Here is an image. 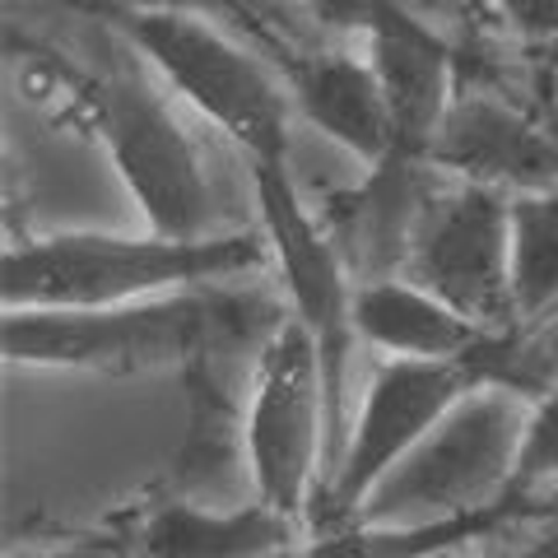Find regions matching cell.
Returning a JSON list of instances; mask_svg holds the SVG:
<instances>
[{
  "label": "cell",
  "mask_w": 558,
  "mask_h": 558,
  "mask_svg": "<svg viewBox=\"0 0 558 558\" xmlns=\"http://www.w3.org/2000/svg\"><path fill=\"white\" fill-rule=\"evenodd\" d=\"M270 260L266 233H94L65 229L28 238L0 256V307L5 312H75L172 299L191 289L233 284Z\"/></svg>",
  "instance_id": "1"
},
{
  "label": "cell",
  "mask_w": 558,
  "mask_h": 558,
  "mask_svg": "<svg viewBox=\"0 0 558 558\" xmlns=\"http://www.w3.org/2000/svg\"><path fill=\"white\" fill-rule=\"evenodd\" d=\"M168 94L172 89L121 33L108 57L80 80L89 126L145 229L163 238H209L215 191H209L196 140L172 112Z\"/></svg>",
  "instance_id": "2"
},
{
  "label": "cell",
  "mask_w": 558,
  "mask_h": 558,
  "mask_svg": "<svg viewBox=\"0 0 558 558\" xmlns=\"http://www.w3.org/2000/svg\"><path fill=\"white\" fill-rule=\"evenodd\" d=\"M112 28L149 70L209 126L247 154V163L289 159V84L260 47L205 14L168 5H112Z\"/></svg>",
  "instance_id": "3"
},
{
  "label": "cell",
  "mask_w": 558,
  "mask_h": 558,
  "mask_svg": "<svg viewBox=\"0 0 558 558\" xmlns=\"http://www.w3.org/2000/svg\"><path fill=\"white\" fill-rule=\"evenodd\" d=\"M223 289H191L172 299L126 307H75V312H5L0 349L14 368L84 373V377H145L182 373V363L205 344L219 322Z\"/></svg>",
  "instance_id": "4"
},
{
  "label": "cell",
  "mask_w": 558,
  "mask_h": 558,
  "mask_svg": "<svg viewBox=\"0 0 558 558\" xmlns=\"http://www.w3.org/2000/svg\"><path fill=\"white\" fill-rule=\"evenodd\" d=\"M247 172L256 191L260 233L270 242V260L279 270V289H284V307L322 354L326 396H330V475H336L349 438V359H354L359 344V326H354L359 279L340 256L322 209H312V201L303 196L299 178H293V159L247 163Z\"/></svg>",
  "instance_id": "5"
},
{
  "label": "cell",
  "mask_w": 558,
  "mask_h": 558,
  "mask_svg": "<svg viewBox=\"0 0 558 558\" xmlns=\"http://www.w3.org/2000/svg\"><path fill=\"white\" fill-rule=\"evenodd\" d=\"M531 400L502 387L470 391L438 428L381 480L354 521L414 526L447 521L512 498V470Z\"/></svg>",
  "instance_id": "6"
},
{
  "label": "cell",
  "mask_w": 558,
  "mask_h": 558,
  "mask_svg": "<svg viewBox=\"0 0 558 558\" xmlns=\"http://www.w3.org/2000/svg\"><path fill=\"white\" fill-rule=\"evenodd\" d=\"M247 465L256 498L307 526L330 480V396L317 344L293 317H284L256 363Z\"/></svg>",
  "instance_id": "7"
},
{
  "label": "cell",
  "mask_w": 558,
  "mask_h": 558,
  "mask_svg": "<svg viewBox=\"0 0 558 558\" xmlns=\"http://www.w3.org/2000/svg\"><path fill=\"white\" fill-rule=\"evenodd\" d=\"M480 387L484 377L470 359H381L368 391L359 400V414L349 418L344 457L330 475L307 531L354 521L373 488Z\"/></svg>",
  "instance_id": "8"
},
{
  "label": "cell",
  "mask_w": 558,
  "mask_h": 558,
  "mask_svg": "<svg viewBox=\"0 0 558 558\" xmlns=\"http://www.w3.org/2000/svg\"><path fill=\"white\" fill-rule=\"evenodd\" d=\"M405 275L488 330L517 326L508 289V196L438 172L418 209Z\"/></svg>",
  "instance_id": "9"
},
{
  "label": "cell",
  "mask_w": 558,
  "mask_h": 558,
  "mask_svg": "<svg viewBox=\"0 0 558 558\" xmlns=\"http://www.w3.org/2000/svg\"><path fill=\"white\" fill-rule=\"evenodd\" d=\"M428 163L442 178L475 182L502 196L558 186V126L494 94L457 89L428 140Z\"/></svg>",
  "instance_id": "10"
},
{
  "label": "cell",
  "mask_w": 558,
  "mask_h": 558,
  "mask_svg": "<svg viewBox=\"0 0 558 558\" xmlns=\"http://www.w3.org/2000/svg\"><path fill=\"white\" fill-rule=\"evenodd\" d=\"M433 182H438V168L428 163V154L396 145L387 159L363 168V178L354 186L330 191L317 205L359 284L405 275L414 223Z\"/></svg>",
  "instance_id": "11"
},
{
  "label": "cell",
  "mask_w": 558,
  "mask_h": 558,
  "mask_svg": "<svg viewBox=\"0 0 558 558\" xmlns=\"http://www.w3.org/2000/svg\"><path fill=\"white\" fill-rule=\"evenodd\" d=\"M293 112L368 168L396 149V117L373 61L349 47H307L279 65Z\"/></svg>",
  "instance_id": "12"
},
{
  "label": "cell",
  "mask_w": 558,
  "mask_h": 558,
  "mask_svg": "<svg viewBox=\"0 0 558 558\" xmlns=\"http://www.w3.org/2000/svg\"><path fill=\"white\" fill-rule=\"evenodd\" d=\"M307 535L303 521L266 508L260 498L215 508L168 494L135 521L126 549L135 558H284Z\"/></svg>",
  "instance_id": "13"
},
{
  "label": "cell",
  "mask_w": 558,
  "mask_h": 558,
  "mask_svg": "<svg viewBox=\"0 0 558 558\" xmlns=\"http://www.w3.org/2000/svg\"><path fill=\"white\" fill-rule=\"evenodd\" d=\"M363 57L373 61L381 94L396 117V145L428 154L442 112L457 98V51L424 14H400L396 24L363 38Z\"/></svg>",
  "instance_id": "14"
},
{
  "label": "cell",
  "mask_w": 558,
  "mask_h": 558,
  "mask_svg": "<svg viewBox=\"0 0 558 558\" xmlns=\"http://www.w3.org/2000/svg\"><path fill=\"white\" fill-rule=\"evenodd\" d=\"M359 344L377 349L381 359H470L494 336L470 322L433 289L414 284L410 275H387L359 284L354 299Z\"/></svg>",
  "instance_id": "15"
},
{
  "label": "cell",
  "mask_w": 558,
  "mask_h": 558,
  "mask_svg": "<svg viewBox=\"0 0 558 558\" xmlns=\"http://www.w3.org/2000/svg\"><path fill=\"white\" fill-rule=\"evenodd\" d=\"M508 289L521 330L558 317V186L508 196Z\"/></svg>",
  "instance_id": "16"
},
{
  "label": "cell",
  "mask_w": 558,
  "mask_h": 558,
  "mask_svg": "<svg viewBox=\"0 0 558 558\" xmlns=\"http://www.w3.org/2000/svg\"><path fill=\"white\" fill-rule=\"evenodd\" d=\"M512 498H558V381L531 400L526 433H521Z\"/></svg>",
  "instance_id": "17"
},
{
  "label": "cell",
  "mask_w": 558,
  "mask_h": 558,
  "mask_svg": "<svg viewBox=\"0 0 558 558\" xmlns=\"http://www.w3.org/2000/svg\"><path fill=\"white\" fill-rule=\"evenodd\" d=\"M303 10V20L317 28L336 33V38H373L377 28L396 24L400 14H410L405 0H293Z\"/></svg>",
  "instance_id": "18"
},
{
  "label": "cell",
  "mask_w": 558,
  "mask_h": 558,
  "mask_svg": "<svg viewBox=\"0 0 558 558\" xmlns=\"http://www.w3.org/2000/svg\"><path fill=\"white\" fill-rule=\"evenodd\" d=\"M526 43H558V0H488Z\"/></svg>",
  "instance_id": "19"
},
{
  "label": "cell",
  "mask_w": 558,
  "mask_h": 558,
  "mask_svg": "<svg viewBox=\"0 0 558 558\" xmlns=\"http://www.w3.org/2000/svg\"><path fill=\"white\" fill-rule=\"evenodd\" d=\"M5 558H135L126 539H65V545H24L5 549Z\"/></svg>",
  "instance_id": "20"
},
{
  "label": "cell",
  "mask_w": 558,
  "mask_h": 558,
  "mask_svg": "<svg viewBox=\"0 0 558 558\" xmlns=\"http://www.w3.org/2000/svg\"><path fill=\"white\" fill-rule=\"evenodd\" d=\"M502 558H558V512L549 521H539V535H531L526 545L508 549Z\"/></svg>",
  "instance_id": "21"
}]
</instances>
